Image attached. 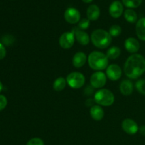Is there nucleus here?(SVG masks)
<instances>
[{"mask_svg":"<svg viewBox=\"0 0 145 145\" xmlns=\"http://www.w3.org/2000/svg\"><path fill=\"white\" fill-rule=\"evenodd\" d=\"M124 72L130 79H137L145 72V58L140 54H133L126 60Z\"/></svg>","mask_w":145,"mask_h":145,"instance_id":"1","label":"nucleus"},{"mask_svg":"<svg viewBox=\"0 0 145 145\" xmlns=\"http://www.w3.org/2000/svg\"><path fill=\"white\" fill-rule=\"evenodd\" d=\"M88 64L92 69L103 70L108 67V58L103 52L93 51L88 57Z\"/></svg>","mask_w":145,"mask_h":145,"instance_id":"2","label":"nucleus"},{"mask_svg":"<svg viewBox=\"0 0 145 145\" xmlns=\"http://www.w3.org/2000/svg\"><path fill=\"white\" fill-rule=\"evenodd\" d=\"M91 40L94 46L99 49H105L110 45L112 36L103 29H96L92 32Z\"/></svg>","mask_w":145,"mask_h":145,"instance_id":"3","label":"nucleus"},{"mask_svg":"<svg viewBox=\"0 0 145 145\" xmlns=\"http://www.w3.org/2000/svg\"><path fill=\"white\" fill-rule=\"evenodd\" d=\"M94 100L96 103L103 106H110L114 103L115 97L113 93L108 89H100L96 92Z\"/></svg>","mask_w":145,"mask_h":145,"instance_id":"4","label":"nucleus"},{"mask_svg":"<svg viewBox=\"0 0 145 145\" xmlns=\"http://www.w3.org/2000/svg\"><path fill=\"white\" fill-rule=\"evenodd\" d=\"M67 83L72 89L82 88L85 84V76L78 72H71L66 78Z\"/></svg>","mask_w":145,"mask_h":145,"instance_id":"5","label":"nucleus"},{"mask_svg":"<svg viewBox=\"0 0 145 145\" xmlns=\"http://www.w3.org/2000/svg\"><path fill=\"white\" fill-rule=\"evenodd\" d=\"M106 82H107V76L102 72H95L91 76V85L96 89H99L104 86Z\"/></svg>","mask_w":145,"mask_h":145,"instance_id":"6","label":"nucleus"},{"mask_svg":"<svg viewBox=\"0 0 145 145\" xmlns=\"http://www.w3.org/2000/svg\"><path fill=\"white\" fill-rule=\"evenodd\" d=\"M75 40L74 34L72 31L65 32L59 37V44L63 49H69L74 45Z\"/></svg>","mask_w":145,"mask_h":145,"instance_id":"7","label":"nucleus"},{"mask_svg":"<svg viewBox=\"0 0 145 145\" xmlns=\"http://www.w3.org/2000/svg\"><path fill=\"white\" fill-rule=\"evenodd\" d=\"M64 16L67 22L71 24H75L80 21L81 14L79 10L73 7H70L65 10Z\"/></svg>","mask_w":145,"mask_h":145,"instance_id":"8","label":"nucleus"},{"mask_svg":"<svg viewBox=\"0 0 145 145\" xmlns=\"http://www.w3.org/2000/svg\"><path fill=\"white\" fill-rule=\"evenodd\" d=\"M106 76L111 81L118 80L122 76L121 68L116 64L109 65L106 69Z\"/></svg>","mask_w":145,"mask_h":145,"instance_id":"9","label":"nucleus"},{"mask_svg":"<svg viewBox=\"0 0 145 145\" xmlns=\"http://www.w3.org/2000/svg\"><path fill=\"white\" fill-rule=\"evenodd\" d=\"M72 32L74 34L75 39L82 45H87L90 42L89 35L78 27H74L72 30Z\"/></svg>","mask_w":145,"mask_h":145,"instance_id":"10","label":"nucleus"},{"mask_svg":"<svg viewBox=\"0 0 145 145\" xmlns=\"http://www.w3.org/2000/svg\"><path fill=\"white\" fill-rule=\"evenodd\" d=\"M122 128L127 134L135 135L138 132L139 127L137 123L130 118H126L122 123Z\"/></svg>","mask_w":145,"mask_h":145,"instance_id":"11","label":"nucleus"},{"mask_svg":"<svg viewBox=\"0 0 145 145\" xmlns=\"http://www.w3.org/2000/svg\"><path fill=\"white\" fill-rule=\"evenodd\" d=\"M123 4L120 1H114L109 7V14L113 18H119L123 14Z\"/></svg>","mask_w":145,"mask_h":145,"instance_id":"12","label":"nucleus"},{"mask_svg":"<svg viewBox=\"0 0 145 145\" xmlns=\"http://www.w3.org/2000/svg\"><path fill=\"white\" fill-rule=\"evenodd\" d=\"M125 47L127 52L130 53H135L140 50V45L137 39L130 37V38H127L125 41Z\"/></svg>","mask_w":145,"mask_h":145,"instance_id":"13","label":"nucleus"},{"mask_svg":"<svg viewBox=\"0 0 145 145\" xmlns=\"http://www.w3.org/2000/svg\"><path fill=\"white\" fill-rule=\"evenodd\" d=\"M86 55L83 52H78L75 53L72 58V64L76 68H81L85 65L86 62Z\"/></svg>","mask_w":145,"mask_h":145,"instance_id":"14","label":"nucleus"},{"mask_svg":"<svg viewBox=\"0 0 145 145\" xmlns=\"http://www.w3.org/2000/svg\"><path fill=\"white\" fill-rule=\"evenodd\" d=\"M134 89L133 84L129 79H125L122 81L120 84V91L121 93L124 96H130L132 94Z\"/></svg>","mask_w":145,"mask_h":145,"instance_id":"15","label":"nucleus"},{"mask_svg":"<svg viewBox=\"0 0 145 145\" xmlns=\"http://www.w3.org/2000/svg\"><path fill=\"white\" fill-rule=\"evenodd\" d=\"M100 8L96 4H91L88 7L86 15H87L88 19L90 21H96L100 16Z\"/></svg>","mask_w":145,"mask_h":145,"instance_id":"16","label":"nucleus"},{"mask_svg":"<svg viewBox=\"0 0 145 145\" xmlns=\"http://www.w3.org/2000/svg\"><path fill=\"white\" fill-rule=\"evenodd\" d=\"M90 115L92 118L95 120H101L104 116V110L99 105H94L90 109Z\"/></svg>","mask_w":145,"mask_h":145,"instance_id":"17","label":"nucleus"},{"mask_svg":"<svg viewBox=\"0 0 145 145\" xmlns=\"http://www.w3.org/2000/svg\"><path fill=\"white\" fill-rule=\"evenodd\" d=\"M135 31L139 39L145 41V17L138 20L136 24Z\"/></svg>","mask_w":145,"mask_h":145,"instance_id":"18","label":"nucleus"},{"mask_svg":"<svg viewBox=\"0 0 145 145\" xmlns=\"http://www.w3.org/2000/svg\"><path fill=\"white\" fill-rule=\"evenodd\" d=\"M67 85V80L62 76L58 77L53 83V89L56 91H62L65 89Z\"/></svg>","mask_w":145,"mask_h":145,"instance_id":"19","label":"nucleus"},{"mask_svg":"<svg viewBox=\"0 0 145 145\" xmlns=\"http://www.w3.org/2000/svg\"><path fill=\"white\" fill-rule=\"evenodd\" d=\"M124 17L127 22L131 23V24H134L137 20V13L131 8H128L125 11Z\"/></svg>","mask_w":145,"mask_h":145,"instance_id":"20","label":"nucleus"},{"mask_svg":"<svg viewBox=\"0 0 145 145\" xmlns=\"http://www.w3.org/2000/svg\"><path fill=\"white\" fill-rule=\"evenodd\" d=\"M120 52H121V50L118 47L113 46L108 50L106 56L110 59H116L118 57H119Z\"/></svg>","mask_w":145,"mask_h":145,"instance_id":"21","label":"nucleus"},{"mask_svg":"<svg viewBox=\"0 0 145 145\" xmlns=\"http://www.w3.org/2000/svg\"><path fill=\"white\" fill-rule=\"evenodd\" d=\"M123 4L130 8H137L141 5L142 0H122Z\"/></svg>","mask_w":145,"mask_h":145,"instance_id":"22","label":"nucleus"},{"mask_svg":"<svg viewBox=\"0 0 145 145\" xmlns=\"http://www.w3.org/2000/svg\"><path fill=\"white\" fill-rule=\"evenodd\" d=\"M109 33L111 36L117 37L120 35L122 33V28L120 25H113L109 29Z\"/></svg>","mask_w":145,"mask_h":145,"instance_id":"23","label":"nucleus"},{"mask_svg":"<svg viewBox=\"0 0 145 145\" xmlns=\"http://www.w3.org/2000/svg\"><path fill=\"white\" fill-rule=\"evenodd\" d=\"M135 87L137 91L141 94L145 95V79H140L135 84Z\"/></svg>","mask_w":145,"mask_h":145,"instance_id":"24","label":"nucleus"},{"mask_svg":"<svg viewBox=\"0 0 145 145\" xmlns=\"http://www.w3.org/2000/svg\"><path fill=\"white\" fill-rule=\"evenodd\" d=\"M89 25H90V20H89L88 18H83V19L79 21V24H78V28L84 31V30L87 29Z\"/></svg>","mask_w":145,"mask_h":145,"instance_id":"25","label":"nucleus"},{"mask_svg":"<svg viewBox=\"0 0 145 145\" xmlns=\"http://www.w3.org/2000/svg\"><path fill=\"white\" fill-rule=\"evenodd\" d=\"M1 40H2L3 43L6 45H11L13 44V42H14V38L12 35H7L1 38Z\"/></svg>","mask_w":145,"mask_h":145,"instance_id":"26","label":"nucleus"},{"mask_svg":"<svg viewBox=\"0 0 145 145\" xmlns=\"http://www.w3.org/2000/svg\"><path fill=\"white\" fill-rule=\"evenodd\" d=\"M26 145H45V144L42 139L35 137V138H32L31 140H30L27 142Z\"/></svg>","mask_w":145,"mask_h":145,"instance_id":"27","label":"nucleus"},{"mask_svg":"<svg viewBox=\"0 0 145 145\" xmlns=\"http://www.w3.org/2000/svg\"><path fill=\"white\" fill-rule=\"evenodd\" d=\"M7 105V99L3 95H0V111L4 110Z\"/></svg>","mask_w":145,"mask_h":145,"instance_id":"28","label":"nucleus"},{"mask_svg":"<svg viewBox=\"0 0 145 145\" xmlns=\"http://www.w3.org/2000/svg\"><path fill=\"white\" fill-rule=\"evenodd\" d=\"M6 53H7V52H6V49L4 45L0 42V60L5 57Z\"/></svg>","mask_w":145,"mask_h":145,"instance_id":"29","label":"nucleus"},{"mask_svg":"<svg viewBox=\"0 0 145 145\" xmlns=\"http://www.w3.org/2000/svg\"><path fill=\"white\" fill-rule=\"evenodd\" d=\"M93 92V87L91 85V86H86V89L84 90V93L86 96H91L92 95Z\"/></svg>","mask_w":145,"mask_h":145,"instance_id":"30","label":"nucleus"},{"mask_svg":"<svg viewBox=\"0 0 145 145\" xmlns=\"http://www.w3.org/2000/svg\"><path fill=\"white\" fill-rule=\"evenodd\" d=\"M94 103H96V102H95L94 99H91V98H90V99H88L86 101V102H85V105H86L87 107L91 108L94 106Z\"/></svg>","mask_w":145,"mask_h":145,"instance_id":"31","label":"nucleus"},{"mask_svg":"<svg viewBox=\"0 0 145 145\" xmlns=\"http://www.w3.org/2000/svg\"><path fill=\"white\" fill-rule=\"evenodd\" d=\"M139 131H140V134L142 135L143 136H145V125H142L139 128Z\"/></svg>","mask_w":145,"mask_h":145,"instance_id":"32","label":"nucleus"},{"mask_svg":"<svg viewBox=\"0 0 145 145\" xmlns=\"http://www.w3.org/2000/svg\"><path fill=\"white\" fill-rule=\"evenodd\" d=\"M82 1L85 3H90L91 1H93V0H82Z\"/></svg>","mask_w":145,"mask_h":145,"instance_id":"33","label":"nucleus"},{"mask_svg":"<svg viewBox=\"0 0 145 145\" xmlns=\"http://www.w3.org/2000/svg\"><path fill=\"white\" fill-rule=\"evenodd\" d=\"M3 89V86H2V84H1V82H0V92L1 91V90H2Z\"/></svg>","mask_w":145,"mask_h":145,"instance_id":"34","label":"nucleus"}]
</instances>
